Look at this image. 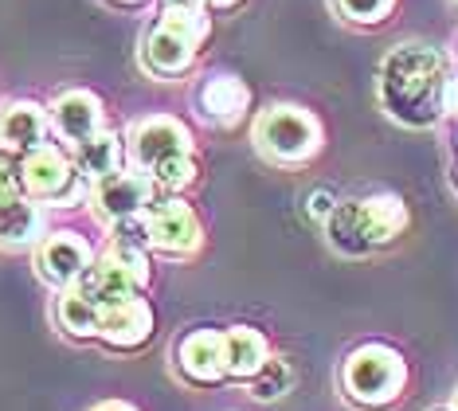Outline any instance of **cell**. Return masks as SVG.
I'll use <instances>...</instances> for the list:
<instances>
[{
  "label": "cell",
  "mask_w": 458,
  "mask_h": 411,
  "mask_svg": "<svg viewBox=\"0 0 458 411\" xmlns=\"http://www.w3.org/2000/svg\"><path fill=\"white\" fill-rule=\"evenodd\" d=\"M118 4H145V0H118Z\"/></svg>",
  "instance_id": "obj_29"
},
{
  "label": "cell",
  "mask_w": 458,
  "mask_h": 411,
  "mask_svg": "<svg viewBox=\"0 0 458 411\" xmlns=\"http://www.w3.org/2000/svg\"><path fill=\"white\" fill-rule=\"evenodd\" d=\"M251 141L263 161L298 168V165H310L321 153V122H318V114H310L306 107L275 102V107H267L255 118Z\"/></svg>",
  "instance_id": "obj_5"
},
{
  "label": "cell",
  "mask_w": 458,
  "mask_h": 411,
  "mask_svg": "<svg viewBox=\"0 0 458 411\" xmlns=\"http://www.w3.org/2000/svg\"><path fill=\"white\" fill-rule=\"evenodd\" d=\"M427 411H458L454 404H435V407H427Z\"/></svg>",
  "instance_id": "obj_28"
},
{
  "label": "cell",
  "mask_w": 458,
  "mask_h": 411,
  "mask_svg": "<svg viewBox=\"0 0 458 411\" xmlns=\"http://www.w3.org/2000/svg\"><path fill=\"white\" fill-rule=\"evenodd\" d=\"M71 157H75V168L87 176L90 184L102 181V176H110V173H118V168H126V150H122V137L114 133V130H106V125H102L98 133H90L87 141L71 145Z\"/></svg>",
  "instance_id": "obj_17"
},
{
  "label": "cell",
  "mask_w": 458,
  "mask_h": 411,
  "mask_svg": "<svg viewBox=\"0 0 458 411\" xmlns=\"http://www.w3.org/2000/svg\"><path fill=\"white\" fill-rule=\"evenodd\" d=\"M161 188L149 173H138V168H118V173L102 176V181L90 184V208L102 224H118V219L141 216L145 204L157 196Z\"/></svg>",
  "instance_id": "obj_9"
},
{
  "label": "cell",
  "mask_w": 458,
  "mask_h": 411,
  "mask_svg": "<svg viewBox=\"0 0 458 411\" xmlns=\"http://www.w3.org/2000/svg\"><path fill=\"white\" fill-rule=\"evenodd\" d=\"M176 372L196 388H216L227 381V337L216 330H196L176 341Z\"/></svg>",
  "instance_id": "obj_11"
},
{
  "label": "cell",
  "mask_w": 458,
  "mask_h": 411,
  "mask_svg": "<svg viewBox=\"0 0 458 411\" xmlns=\"http://www.w3.org/2000/svg\"><path fill=\"white\" fill-rule=\"evenodd\" d=\"M333 208H337V200H333L329 193H314V196H310V208H306V212L314 216V219H329Z\"/></svg>",
  "instance_id": "obj_25"
},
{
  "label": "cell",
  "mask_w": 458,
  "mask_h": 411,
  "mask_svg": "<svg viewBox=\"0 0 458 411\" xmlns=\"http://www.w3.org/2000/svg\"><path fill=\"white\" fill-rule=\"evenodd\" d=\"M451 79V59L431 44H395L380 63L377 98L392 122L427 130L443 118V90Z\"/></svg>",
  "instance_id": "obj_1"
},
{
  "label": "cell",
  "mask_w": 458,
  "mask_h": 411,
  "mask_svg": "<svg viewBox=\"0 0 458 411\" xmlns=\"http://www.w3.org/2000/svg\"><path fill=\"white\" fill-rule=\"evenodd\" d=\"M95 262L90 255V244L79 235V231H47L36 244V274L47 282L51 290H67L82 278V270Z\"/></svg>",
  "instance_id": "obj_10"
},
{
  "label": "cell",
  "mask_w": 458,
  "mask_h": 411,
  "mask_svg": "<svg viewBox=\"0 0 458 411\" xmlns=\"http://www.w3.org/2000/svg\"><path fill=\"white\" fill-rule=\"evenodd\" d=\"M90 411H138V407L126 404V399H102V404H95Z\"/></svg>",
  "instance_id": "obj_26"
},
{
  "label": "cell",
  "mask_w": 458,
  "mask_h": 411,
  "mask_svg": "<svg viewBox=\"0 0 458 411\" xmlns=\"http://www.w3.org/2000/svg\"><path fill=\"white\" fill-rule=\"evenodd\" d=\"M408 227V204L395 193H372L357 200H337L326 219V239L337 255L364 259L395 244Z\"/></svg>",
  "instance_id": "obj_2"
},
{
  "label": "cell",
  "mask_w": 458,
  "mask_h": 411,
  "mask_svg": "<svg viewBox=\"0 0 458 411\" xmlns=\"http://www.w3.org/2000/svg\"><path fill=\"white\" fill-rule=\"evenodd\" d=\"M189 4H204V0H189Z\"/></svg>",
  "instance_id": "obj_31"
},
{
  "label": "cell",
  "mask_w": 458,
  "mask_h": 411,
  "mask_svg": "<svg viewBox=\"0 0 458 411\" xmlns=\"http://www.w3.org/2000/svg\"><path fill=\"white\" fill-rule=\"evenodd\" d=\"M196 173H200V165H196V157H173V161H165L153 168V181H157L161 193H184L192 181H196Z\"/></svg>",
  "instance_id": "obj_22"
},
{
  "label": "cell",
  "mask_w": 458,
  "mask_h": 411,
  "mask_svg": "<svg viewBox=\"0 0 458 411\" xmlns=\"http://www.w3.org/2000/svg\"><path fill=\"white\" fill-rule=\"evenodd\" d=\"M51 137V114L32 98H16L0 110V150L28 153Z\"/></svg>",
  "instance_id": "obj_15"
},
{
  "label": "cell",
  "mask_w": 458,
  "mask_h": 411,
  "mask_svg": "<svg viewBox=\"0 0 458 411\" xmlns=\"http://www.w3.org/2000/svg\"><path fill=\"white\" fill-rule=\"evenodd\" d=\"M47 235V212L32 196L0 200V247H36Z\"/></svg>",
  "instance_id": "obj_16"
},
{
  "label": "cell",
  "mask_w": 458,
  "mask_h": 411,
  "mask_svg": "<svg viewBox=\"0 0 458 411\" xmlns=\"http://www.w3.org/2000/svg\"><path fill=\"white\" fill-rule=\"evenodd\" d=\"M224 337H227V381L247 384L270 361L267 337L251 330V325H232V330H224Z\"/></svg>",
  "instance_id": "obj_18"
},
{
  "label": "cell",
  "mask_w": 458,
  "mask_h": 411,
  "mask_svg": "<svg viewBox=\"0 0 458 411\" xmlns=\"http://www.w3.org/2000/svg\"><path fill=\"white\" fill-rule=\"evenodd\" d=\"M196 110L208 125H239L251 110V87L239 75H208L196 90Z\"/></svg>",
  "instance_id": "obj_14"
},
{
  "label": "cell",
  "mask_w": 458,
  "mask_h": 411,
  "mask_svg": "<svg viewBox=\"0 0 458 411\" xmlns=\"http://www.w3.org/2000/svg\"><path fill=\"white\" fill-rule=\"evenodd\" d=\"M403 388H408V361L392 345L369 341L352 349L341 364V392L352 407L384 411L403 396Z\"/></svg>",
  "instance_id": "obj_4"
},
{
  "label": "cell",
  "mask_w": 458,
  "mask_h": 411,
  "mask_svg": "<svg viewBox=\"0 0 458 411\" xmlns=\"http://www.w3.org/2000/svg\"><path fill=\"white\" fill-rule=\"evenodd\" d=\"M247 388H251V399H259V404H275V399H283L294 388V364L286 356H270L259 368V376L247 381Z\"/></svg>",
  "instance_id": "obj_20"
},
{
  "label": "cell",
  "mask_w": 458,
  "mask_h": 411,
  "mask_svg": "<svg viewBox=\"0 0 458 411\" xmlns=\"http://www.w3.org/2000/svg\"><path fill=\"white\" fill-rule=\"evenodd\" d=\"M153 337V310L145 302V294H133V298L106 305L98 318V341L114 353H133L141 349Z\"/></svg>",
  "instance_id": "obj_12"
},
{
  "label": "cell",
  "mask_w": 458,
  "mask_h": 411,
  "mask_svg": "<svg viewBox=\"0 0 458 411\" xmlns=\"http://www.w3.org/2000/svg\"><path fill=\"white\" fill-rule=\"evenodd\" d=\"M141 227H145V247H149L153 255L189 259L204 244L200 219H196V212L176 193H157L153 196L149 204H145V212H141Z\"/></svg>",
  "instance_id": "obj_7"
},
{
  "label": "cell",
  "mask_w": 458,
  "mask_h": 411,
  "mask_svg": "<svg viewBox=\"0 0 458 411\" xmlns=\"http://www.w3.org/2000/svg\"><path fill=\"white\" fill-rule=\"evenodd\" d=\"M16 196H24V188H20V153L0 150V200Z\"/></svg>",
  "instance_id": "obj_23"
},
{
  "label": "cell",
  "mask_w": 458,
  "mask_h": 411,
  "mask_svg": "<svg viewBox=\"0 0 458 411\" xmlns=\"http://www.w3.org/2000/svg\"><path fill=\"white\" fill-rule=\"evenodd\" d=\"M333 8H337L341 20H349V24L372 28V24H384V20L392 16L395 0H333Z\"/></svg>",
  "instance_id": "obj_21"
},
{
  "label": "cell",
  "mask_w": 458,
  "mask_h": 411,
  "mask_svg": "<svg viewBox=\"0 0 458 411\" xmlns=\"http://www.w3.org/2000/svg\"><path fill=\"white\" fill-rule=\"evenodd\" d=\"M212 8L208 4H189V0H169L161 8L157 24L141 36V67L149 75L173 79L196 63V51L212 31Z\"/></svg>",
  "instance_id": "obj_3"
},
{
  "label": "cell",
  "mask_w": 458,
  "mask_h": 411,
  "mask_svg": "<svg viewBox=\"0 0 458 411\" xmlns=\"http://www.w3.org/2000/svg\"><path fill=\"white\" fill-rule=\"evenodd\" d=\"M20 188L51 208H79L82 200H90V181L75 168V157L55 141L20 153Z\"/></svg>",
  "instance_id": "obj_6"
},
{
  "label": "cell",
  "mask_w": 458,
  "mask_h": 411,
  "mask_svg": "<svg viewBox=\"0 0 458 411\" xmlns=\"http://www.w3.org/2000/svg\"><path fill=\"white\" fill-rule=\"evenodd\" d=\"M204 4L212 8V13H232V8H239L243 0H204Z\"/></svg>",
  "instance_id": "obj_27"
},
{
  "label": "cell",
  "mask_w": 458,
  "mask_h": 411,
  "mask_svg": "<svg viewBox=\"0 0 458 411\" xmlns=\"http://www.w3.org/2000/svg\"><path fill=\"white\" fill-rule=\"evenodd\" d=\"M189 153H192V133L173 114H149V118H141L130 130L126 161L138 173H153L157 165L173 161V157H189Z\"/></svg>",
  "instance_id": "obj_8"
},
{
  "label": "cell",
  "mask_w": 458,
  "mask_h": 411,
  "mask_svg": "<svg viewBox=\"0 0 458 411\" xmlns=\"http://www.w3.org/2000/svg\"><path fill=\"white\" fill-rule=\"evenodd\" d=\"M98 318H102V310L95 302L82 298L79 290H59L55 321L67 337H75V341H98Z\"/></svg>",
  "instance_id": "obj_19"
},
{
  "label": "cell",
  "mask_w": 458,
  "mask_h": 411,
  "mask_svg": "<svg viewBox=\"0 0 458 411\" xmlns=\"http://www.w3.org/2000/svg\"><path fill=\"white\" fill-rule=\"evenodd\" d=\"M443 118H458V71H451L443 90Z\"/></svg>",
  "instance_id": "obj_24"
},
{
  "label": "cell",
  "mask_w": 458,
  "mask_h": 411,
  "mask_svg": "<svg viewBox=\"0 0 458 411\" xmlns=\"http://www.w3.org/2000/svg\"><path fill=\"white\" fill-rule=\"evenodd\" d=\"M51 133L64 137L67 145H79L87 141L90 133L102 130V122H106V110H102V98L90 90H64L51 98Z\"/></svg>",
  "instance_id": "obj_13"
},
{
  "label": "cell",
  "mask_w": 458,
  "mask_h": 411,
  "mask_svg": "<svg viewBox=\"0 0 458 411\" xmlns=\"http://www.w3.org/2000/svg\"><path fill=\"white\" fill-rule=\"evenodd\" d=\"M454 407H458V396H454Z\"/></svg>",
  "instance_id": "obj_32"
},
{
  "label": "cell",
  "mask_w": 458,
  "mask_h": 411,
  "mask_svg": "<svg viewBox=\"0 0 458 411\" xmlns=\"http://www.w3.org/2000/svg\"><path fill=\"white\" fill-rule=\"evenodd\" d=\"M454 184H458V165H454Z\"/></svg>",
  "instance_id": "obj_30"
}]
</instances>
